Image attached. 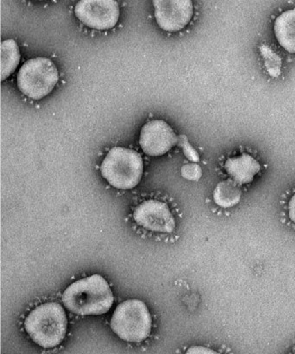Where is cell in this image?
<instances>
[{
	"instance_id": "1",
	"label": "cell",
	"mask_w": 295,
	"mask_h": 354,
	"mask_svg": "<svg viewBox=\"0 0 295 354\" xmlns=\"http://www.w3.org/2000/svg\"><path fill=\"white\" fill-rule=\"evenodd\" d=\"M62 303L74 314L100 315L109 311L114 297L104 277L93 275L69 286L62 295Z\"/></svg>"
},
{
	"instance_id": "2",
	"label": "cell",
	"mask_w": 295,
	"mask_h": 354,
	"mask_svg": "<svg viewBox=\"0 0 295 354\" xmlns=\"http://www.w3.org/2000/svg\"><path fill=\"white\" fill-rule=\"evenodd\" d=\"M68 320L64 308L57 303L40 305L24 321V329L35 343L44 348H53L64 341Z\"/></svg>"
},
{
	"instance_id": "3",
	"label": "cell",
	"mask_w": 295,
	"mask_h": 354,
	"mask_svg": "<svg viewBox=\"0 0 295 354\" xmlns=\"http://www.w3.org/2000/svg\"><path fill=\"white\" fill-rule=\"evenodd\" d=\"M100 172L104 178L116 189H134L141 182L143 161L136 151L114 147L104 158Z\"/></svg>"
},
{
	"instance_id": "4",
	"label": "cell",
	"mask_w": 295,
	"mask_h": 354,
	"mask_svg": "<svg viewBox=\"0 0 295 354\" xmlns=\"http://www.w3.org/2000/svg\"><path fill=\"white\" fill-rule=\"evenodd\" d=\"M152 317L147 305L138 300H128L114 310L110 326L121 339L141 342L150 335Z\"/></svg>"
},
{
	"instance_id": "5",
	"label": "cell",
	"mask_w": 295,
	"mask_h": 354,
	"mask_svg": "<svg viewBox=\"0 0 295 354\" xmlns=\"http://www.w3.org/2000/svg\"><path fill=\"white\" fill-rule=\"evenodd\" d=\"M58 71L48 58L30 59L21 67L17 74V86L24 95L41 100L54 89L58 82Z\"/></svg>"
},
{
	"instance_id": "6",
	"label": "cell",
	"mask_w": 295,
	"mask_h": 354,
	"mask_svg": "<svg viewBox=\"0 0 295 354\" xmlns=\"http://www.w3.org/2000/svg\"><path fill=\"white\" fill-rule=\"evenodd\" d=\"M75 13L85 26L104 30L116 26L120 8L114 0H82L76 3Z\"/></svg>"
},
{
	"instance_id": "7",
	"label": "cell",
	"mask_w": 295,
	"mask_h": 354,
	"mask_svg": "<svg viewBox=\"0 0 295 354\" xmlns=\"http://www.w3.org/2000/svg\"><path fill=\"white\" fill-rule=\"evenodd\" d=\"M171 127L163 120H152L145 124L141 131L140 145L142 151L152 157L166 154L175 145H178Z\"/></svg>"
},
{
	"instance_id": "8",
	"label": "cell",
	"mask_w": 295,
	"mask_h": 354,
	"mask_svg": "<svg viewBox=\"0 0 295 354\" xmlns=\"http://www.w3.org/2000/svg\"><path fill=\"white\" fill-rule=\"evenodd\" d=\"M135 221L148 230L171 234L175 221L168 205L162 201L149 200L137 207L134 213Z\"/></svg>"
},
{
	"instance_id": "9",
	"label": "cell",
	"mask_w": 295,
	"mask_h": 354,
	"mask_svg": "<svg viewBox=\"0 0 295 354\" xmlns=\"http://www.w3.org/2000/svg\"><path fill=\"white\" fill-rule=\"evenodd\" d=\"M155 19L162 30L176 32L190 23L193 15V6L190 0L182 1H154Z\"/></svg>"
},
{
	"instance_id": "10",
	"label": "cell",
	"mask_w": 295,
	"mask_h": 354,
	"mask_svg": "<svg viewBox=\"0 0 295 354\" xmlns=\"http://www.w3.org/2000/svg\"><path fill=\"white\" fill-rule=\"evenodd\" d=\"M224 168L233 182L238 185H244L254 180L261 169V165L251 155L242 154L240 157L228 159Z\"/></svg>"
},
{
	"instance_id": "11",
	"label": "cell",
	"mask_w": 295,
	"mask_h": 354,
	"mask_svg": "<svg viewBox=\"0 0 295 354\" xmlns=\"http://www.w3.org/2000/svg\"><path fill=\"white\" fill-rule=\"evenodd\" d=\"M274 30L280 46L289 53L295 54V8L280 14L276 20Z\"/></svg>"
},
{
	"instance_id": "12",
	"label": "cell",
	"mask_w": 295,
	"mask_h": 354,
	"mask_svg": "<svg viewBox=\"0 0 295 354\" xmlns=\"http://www.w3.org/2000/svg\"><path fill=\"white\" fill-rule=\"evenodd\" d=\"M241 189L238 184L233 180H224L217 184L214 190L215 203L222 208H230L235 206L241 200Z\"/></svg>"
},
{
	"instance_id": "13",
	"label": "cell",
	"mask_w": 295,
	"mask_h": 354,
	"mask_svg": "<svg viewBox=\"0 0 295 354\" xmlns=\"http://www.w3.org/2000/svg\"><path fill=\"white\" fill-rule=\"evenodd\" d=\"M1 59V80L5 81L16 71L20 62L19 48L14 40L3 41L0 46Z\"/></svg>"
},
{
	"instance_id": "14",
	"label": "cell",
	"mask_w": 295,
	"mask_h": 354,
	"mask_svg": "<svg viewBox=\"0 0 295 354\" xmlns=\"http://www.w3.org/2000/svg\"><path fill=\"white\" fill-rule=\"evenodd\" d=\"M260 50L269 74L274 78L278 77L282 73V59L267 45H262Z\"/></svg>"
},
{
	"instance_id": "15",
	"label": "cell",
	"mask_w": 295,
	"mask_h": 354,
	"mask_svg": "<svg viewBox=\"0 0 295 354\" xmlns=\"http://www.w3.org/2000/svg\"><path fill=\"white\" fill-rule=\"evenodd\" d=\"M181 174L184 178L195 182L202 176V169L196 164L186 165L181 169Z\"/></svg>"
},
{
	"instance_id": "16",
	"label": "cell",
	"mask_w": 295,
	"mask_h": 354,
	"mask_svg": "<svg viewBox=\"0 0 295 354\" xmlns=\"http://www.w3.org/2000/svg\"><path fill=\"white\" fill-rule=\"evenodd\" d=\"M178 145L183 149L184 153L190 161L197 162L199 161V156L192 145H190L186 136L179 137Z\"/></svg>"
},
{
	"instance_id": "17",
	"label": "cell",
	"mask_w": 295,
	"mask_h": 354,
	"mask_svg": "<svg viewBox=\"0 0 295 354\" xmlns=\"http://www.w3.org/2000/svg\"><path fill=\"white\" fill-rule=\"evenodd\" d=\"M186 354H221L213 349L204 348V346H192L187 350Z\"/></svg>"
},
{
	"instance_id": "18",
	"label": "cell",
	"mask_w": 295,
	"mask_h": 354,
	"mask_svg": "<svg viewBox=\"0 0 295 354\" xmlns=\"http://www.w3.org/2000/svg\"><path fill=\"white\" fill-rule=\"evenodd\" d=\"M289 216L290 220L295 223V194L289 201Z\"/></svg>"
},
{
	"instance_id": "19",
	"label": "cell",
	"mask_w": 295,
	"mask_h": 354,
	"mask_svg": "<svg viewBox=\"0 0 295 354\" xmlns=\"http://www.w3.org/2000/svg\"><path fill=\"white\" fill-rule=\"evenodd\" d=\"M295 354V353H294Z\"/></svg>"
}]
</instances>
